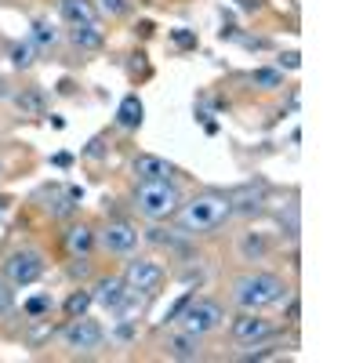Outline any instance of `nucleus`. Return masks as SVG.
Segmentation results:
<instances>
[{
	"mask_svg": "<svg viewBox=\"0 0 363 363\" xmlns=\"http://www.w3.org/2000/svg\"><path fill=\"white\" fill-rule=\"evenodd\" d=\"M174 215H178L182 233H189V236L215 233L233 218V200L225 193H196L189 203H178Z\"/></svg>",
	"mask_w": 363,
	"mask_h": 363,
	"instance_id": "f257e3e1",
	"label": "nucleus"
},
{
	"mask_svg": "<svg viewBox=\"0 0 363 363\" xmlns=\"http://www.w3.org/2000/svg\"><path fill=\"white\" fill-rule=\"evenodd\" d=\"M284 294H287V284L280 277H272V272H247V277H240L233 284V301L247 313L277 306V301H284Z\"/></svg>",
	"mask_w": 363,
	"mask_h": 363,
	"instance_id": "f03ea898",
	"label": "nucleus"
},
{
	"mask_svg": "<svg viewBox=\"0 0 363 363\" xmlns=\"http://www.w3.org/2000/svg\"><path fill=\"white\" fill-rule=\"evenodd\" d=\"M135 211L149 222H164V218H174V211L182 203V189L174 186L171 178H160V182H142L135 189Z\"/></svg>",
	"mask_w": 363,
	"mask_h": 363,
	"instance_id": "7ed1b4c3",
	"label": "nucleus"
},
{
	"mask_svg": "<svg viewBox=\"0 0 363 363\" xmlns=\"http://www.w3.org/2000/svg\"><path fill=\"white\" fill-rule=\"evenodd\" d=\"M174 320L182 323V330H189V335H211V330L222 327L225 316H222V306H218V301H207V298L193 301V298H189Z\"/></svg>",
	"mask_w": 363,
	"mask_h": 363,
	"instance_id": "20e7f679",
	"label": "nucleus"
},
{
	"mask_svg": "<svg viewBox=\"0 0 363 363\" xmlns=\"http://www.w3.org/2000/svg\"><path fill=\"white\" fill-rule=\"evenodd\" d=\"M62 342H66V349H73L80 356H91V352H99L106 345V330L87 316H73V323L62 330Z\"/></svg>",
	"mask_w": 363,
	"mask_h": 363,
	"instance_id": "39448f33",
	"label": "nucleus"
},
{
	"mask_svg": "<svg viewBox=\"0 0 363 363\" xmlns=\"http://www.w3.org/2000/svg\"><path fill=\"white\" fill-rule=\"evenodd\" d=\"M40 272H44V258L37 251H11L4 258V277L15 287H26V284L40 280Z\"/></svg>",
	"mask_w": 363,
	"mask_h": 363,
	"instance_id": "423d86ee",
	"label": "nucleus"
},
{
	"mask_svg": "<svg viewBox=\"0 0 363 363\" xmlns=\"http://www.w3.org/2000/svg\"><path fill=\"white\" fill-rule=\"evenodd\" d=\"M124 280H128L135 291H142V294H153V291L164 287L167 269H164L160 262H153V258H135V262H128Z\"/></svg>",
	"mask_w": 363,
	"mask_h": 363,
	"instance_id": "0eeeda50",
	"label": "nucleus"
},
{
	"mask_svg": "<svg viewBox=\"0 0 363 363\" xmlns=\"http://www.w3.org/2000/svg\"><path fill=\"white\" fill-rule=\"evenodd\" d=\"M135 287L128 284V280H116V277H109V280H102L99 284V301L109 309V313H120L124 316L128 309H131V301H135Z\"/></svg>",
	"mask_w": 363,
	"mask_h": 363,
	"instance_id": "6e6552de",
	"label": "nucleus"
},
{
	"mask_svg": "<svg viewBox=\"0 0 363 363\" xmlns=\"http://www.w3.org/2000/svg\"><path fill=\"white\" fill-rule=\"evenodd\" d=\"M99 240H102V247H106L109 255H131L135 244H138V233H135L128 222H109Z\"/></svg>",
	"mask_w": 363,
	"mask_h": 363,
	"instance_id": "1a4fd4ad",
	"label": "nucleus"
},
{
	"mask_svg": "<svg viewBox=\"0 0 363 363\" xmlns=\"http://www.w3.org/2000/svg\"><path fill=\"white\" fill-rule=\"evenodd\" d=\"M272 335V323L269 320H262V316H255V313H244L236 323H233V338L240 342V345H255V342H265Z\"/></svg>",
	"mask_w": 363,
	"mask_h": 363,
	"instance_id": "9d476101",
	"label": "nucleus"
},
{
	"mask_svg": "<svg viewBox=\"0 0 363 363\" xmlns=\"http://www.w3.org/2000/svg\"><path fill=\"white\" fill-rule=\"evenodd\" d=\"M131 171L142 182H160V178H171L174 174V164H167L164 157H153V153H142V157H135Z\"/></svg>",
	"mask_w": 363,
	"mask_h": 363,
	"instance_id": "9b49d317",
	"label": "nucleus"
},
{
	"mask_svg": "<svg viewBox=\"0 0 363 363\" xmlns=\"http://www.w3.org/2000/svg\"><path fill=\"white\" fill-rule=\"evenodd\" d=\"M164 349H167L171 359H200V335L182 330V335H171V338H167Z\"/></svg>",
	"mask_w": 363,
	"mask_h": 363,
	"instance_id": "f8f14e48",
	"label": "nucleus"
},
{
	"mask_svg": "<svg viewBox=\"0 0 363 363\" xmlns=\"http://www.w3.org/2000/svg\"><path fill=\"white\" fill-rule=\"evenodd\" d=\"M229 200H233V211L258 215V211H262V200H265V189H262V186H244V189L229 193Z\"/></svg>",
	"mask_w": 363,
	"mask_h": 363,
	"instance_id": "ddd939ff",
	"label": "nucleus"
},
{
	"mask_svg": "<svg viewBox=\"0 0 363 363\" xmlns=\"http://www.w3.org/2000/svg\"><path fill=\"white\" fill-rule=\"evenodd\" d=\"M236 251H240V258H244V262H262L265 251H269V244H265L262 233H240Z\"/></svg>",
	"mask_w": 363,
	"mask_h": 363,
	"instance_id": "4468645a",
	"label": "nucleus"
},
{
	"mask_svg": "<svg viewBox=\"0 0 363 363\" xmlns=\"http://www.w3.org/2000/svg\"><path fill=\"white\" fill-rule=\"evenodd\" d=\"M142 116H145V106H142L138 95H128L124 102L116 106V124H120V128H138Z\"/></svg>",
	"mask_w": 363,
	"mask_h": 363,
	"instance_id": "2eb2a0df",
	"label": "nucleus"
},
{
	"mask_svg": "<svg viewBox=\"0 0 363 363\" xmlns=\"http://www.w3.org/2000/svg\"><path fill=\"white\" fill-rule=\"evenodd\" d=\"M58 8H62V18L69 26H91V22H95V11H91L87 0H62Z\"/></svg>",
	"mask_w": 363,
	"mask_h": 363,
	"instance_id": "dca6fc26",
	"label": "nucleus"
},
{
	"mask_svg": "<svg viewBox=\"0 0 363 363\" xmlns=\"http://www.w3.org/2000/svg\"><path fill=\"white\" fill-rule=\"evenodd\" d=\"M66 247H69V255H87L91 247H95V233H91L87 225H69V233H66Z\"/></svg>",
	"mask_w": 363,
	"mask_h": 363,
	"instance_id": "f3484780",
	"label": "nucleus"
},
{
	"mask_svg": "<svg viewBox=\"0 0 363 363\" xmlns=\"http://www.w3.org/2000/svg\"><path fill=\"white\" fill-rule=\"evenodd\" d=\"M73 44L80 51H99L106 44V37H102V29L95 22H91V26H73Z\"/></svg>",
	"mask_w": 363,
	"mask_h": 363,
	"instance_id": "a211bd4d",
	"label": "nucleus"
},
{
	"mask_svg": "<svg viewBox=\"0 0 363 363\" xmlns=\"http://www.w3.org/2000/svg\"><path fill=\"white\" fill-rule=\"evenodd\" d=\"M15 106L22 109V116H44L48 113L40 91H22V95H15Z\"/></svg>",
	"mask_w": 363,
	"mask_h": 363,
	"instance_id": "6ab92c4d",
	"label": "nucleus"
},
{
	"mask_svg": "<svg viewBox=\"0 0 363 363\" xmlns=\"http://www.w3.org/2000/svg\"><path fill=\"white\" fill-rule=\"evenodd\" d=\"M251 84L262 87V91H277V87H284V73L280 69H255L251 73Z\"/></svg>",
	"mask_w": 363,
	"mask_h": 363,
	"instance_id": "aec40b11",
	"label": "nucleus"
},
{
	"mask_svg": "<svg viewBox=\"0 0 363 363\" xmlns=\"http://www.w3.org/2000/svg\"><path fill=\"white\" fill-rule=\"evenodd\" d=\"M91 301H95V298H91L87 291H73L69 301H66V316H69V320H73V316H84V313L91 309Z\"/></svg>",
	"mask_w": 363,
	"mask_h": 363,
	"instance_id": "412c9836",
	"label": "nucleus"
},
{
	"mask_svg": "<svg viewBox=\"0 0 363 363\" xmlns=\"http://www.w3.org/2000/svg\"><path fill=\"white\" fill-rule=\"evenodd\" d=\"M11 62L18 66V69H29L37 62L33 58V44H11Z\"/></svg>",
	"mask_w": 363,
	"mask_h": 363,
	"instance_id": "4be33fe9",
	"label": "nucleus"
},
{
	"mask_svg": "<svg viewBox=\"0 0 363 363\" xmlns=\"http://www.w3.org/2000/svg\"><path fill=\"white\" fill-rule=\"evenodd\" d=\"M33 40H37L40 48H51V44L58 40V33H55L48 22H33Z\"/></svg>",
	"mask_w": 363,
	"mask_h": 363,
	"instance_id": "5701e85b",
	"label": "nucleus"
},
{
	"mask_svg": "<svg viewBox=\"0 0 363 363\" xmlns=\"http://www.w3.org/2000/svg\"><path fill=\"white\" fill-rule=\"evenodd\" d=\"M48 309H51V298H48V294L26 301V313H29V316H40V313H48Z\"/></svg>",
	"mask_w": 363,
	"mask_h": 363,
	"instance_id": "b1692460",
	"label": "nucleus"
},
{
	"mask_svg": "<svg viewBox=\"0 0 363 363\" xmlns=\"http://www.w3.org/2000/svg\"><path fill=\"white\" fill-rule=\"evenodd\" d=\"M11 306H15L11 284H8V280H0V316H4V313H11Z\"/></svg>",
	"mask_w": 363,
	"mask_h": 363,
	"instance_id": "393cba45",
	"label": "nucleus"
},
{
	"mask_svg": "<svg viewBox=\"0 0 363 363\" xmlns=\"http://www.w3.org/2000/svg\"><path fill=\"white\" fill-rule=\"evenodd\" d=\"M99 8L106 15H124L128 11V0H99Z\"/></svg>",
	"mask_w": 363,
	"mask_h": 363,
	"instance_id": "a878e982",
	"label": "nucleus"
},
{
	"mask_svg": "<svg viewBox=\"0 0 363 363\" xmlns=\"http://www.w3.org/2000/svg\"><path fill=\"white\" fill-rule=\"evenodd\" d=\"M171 37H174V44H178V48H196V37H193V33H186V29H174Z\"/></svg>",
	"mask_w": 363,
	"mask_h": 363,
	"instance_id": "bb28decb",
	"label": "nucleus"
},
{
	"mask_svg": "<svg viewBox=\"0 0 363 363\" xmlns=\"http://www.w3.org/2000/svg\"><path fill=\"white\" fill-rule=\"evenodd\" d=\"M280 58H284L287 69H298V66H301V55H298V51H287V55H280Z\"/></svg>",
	"mask_w": 363,
	"mask_h": 363,
	"instance_id": "cd10ccee",
	"label": "nucleus"
},
{
	"mask_svg": "<svg viewBox=\"0 0 363 363\" xmlns=\"http://www.w3.org/2000/svg\"><path fill=\"white\" fill-rule=\"evenodd\" d=\"M0 99H8V84L4 80H0Z\"/></svg>",
	"mask_w": 363,
	"mask_h": 363,
	"instance_id": "c85d7f7f",
	"label": "nucleus"
}]
</instances>
